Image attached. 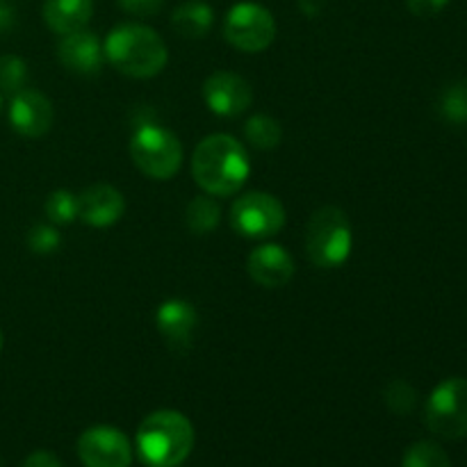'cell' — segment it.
I'll use <instances>...</instances> for the list:
<instances>
[{
	"label": "cell",
	"instance_id": "28",
	"mask_svg": "<svg viewBox=\"0 0 467 467\" xmlns=\"http://www.w3.org/2000/svg\"><path fill=\"white\" fill-rule=\"evenodd\" d=\"M23 467H64V465H62V461L53 454V451L39 450V451H32V454L27 456Z\"/></svg>",
	"mask_w": 467,
	"mask_h": 467
},
{
	"label": "cell",
	"instance_id": "14",
	"mask_svg": "<svg viewBox=\"0 0 467 467\" xmlns=\"http://www.w3.org/2000/svg\"><path fill=\"white\" fill-rule=\"evenodd\" d=\"M57 57L71 73L94 76L103 67L105 53L99 36L82 27V30L62 36L57 46Z\"/></svg>",
	"mask_w": 467,
	"mask_h": 467
},
{
	"label": "cell",
	"instance_id": "5",
	"mask_svg": "<svg viewBox=\"0 0 467 467\" xmlns=\"http://www.w3.org/2000/svg\"><path fill=\"white\" fill-rule=\"evenodd\" d=\"M130 158L144 176L153 181H169L182 164V146L167 128L144 123L130 140Z\"/></svg>",
	"mask_w": 467,
	"mask_h": 467
},
{
	"label": "cell",
	"instance_id": "30",
	"mask_svg": "<svg viewBox=\"0 0 467 467\" xmlns=\"http://www.w3.org/2000/svg\"><path fill=\"white\" fill-rule=\"evenodd\" d=\"M14 18H16V12L12 9V5L0 0V32H7L14 26Z\"/></svg>",
	"mask_w": 467,
	"mask_h": 467
},
{
	"label": "cell",
	"instance_id": "11",
	"mask_svg": "<svg viewBox=\"0 0 467 467\" xmlns=\"http://www.w3.org/2000/svg\"><path fill=\"white\" fill-rule=\"evenodd\" d=\"M9 123L23 137H44L53 126V103L35 89H21L9 103Z\"/></svg>",
	"mask_w": 467,
	"mask_h": 467
},
{
	"label": "cell",
	"instance_id": "12",
	"mask_svg": "<svg viewBox=\"0 0 467 467\" xmlns=\"http://www.w3.org/2000/svg\"><path fill=\"white\" fill-rule=\"evenodd\" d=\"M155 324L162 333L164 342L176 354H185L192 347L196 324H199V313L194 306L185 299H169L155 313Z\"/></svg>",
	"mask_w": 467,
	"mask_h": 467
},
{
	"label": "cell",
	"instance_id": "8",
	"mask_svg": "<svg viewBox=\"0 0 467 467\" xmlns=\"http://www.w3.org/2000/svg\"><path fill=\"white\" fill-rule=\"evenodd\" d=\"M231 226L249 240L272 237L285 226V208L281 201L265 192H249L231 208Z\"/></svg>",
	"mask_w": 467,
	"mask_h": 467
},
{
	"label": "cell",
	"instance_id": "13",
	"mask_svg": "<svg viewBox=\"0 0 467 467\" xmlns=\"http://www.w3.org/2000/svg\"><path fill=\"white\" fill-rule=\"evenodd\" d=\"M126 213V199L112 185H91L78 196V219L87 226L108 228L117 223Z\"/></svg>",
	"mask_w": 467,
	"mask_h": 467
},
{
	"label": "cell",
	"instance_id": "9",
	"mask_svg": "<svg viewBox=\"0 0 467 467\" xmlns=\"http://www.w3.org/2000/svg\"><path fill=\"white\" fill-rule=\"evenodd\" d=\"M78 456L85 467H130L132 447L114 427H91L78 438Z\"/></svg>",
	"mask_w": 467,
	"mask_h": 467
},
{
	"label": "cell",
	"instance_id": "7",
	"mask_svg": "<svg viewBox=\"0 0 467 467\" xmlns=\"http://www.w3.org/2000/svg\"><path fill=\"white\" fill-rule=\"evenodd\" d=\"M223 36L242 53H260L272 46L276 36V21L263 5L237 3L223 18Z\"/></svg>",
	"mask_w": 467,
	"mask_h": 467
},
{
	"label": "cell",
	"instance_id": "6",
	"mask_svg": "<svg viewBox=\"0 0 467 467\" xmlns=\"http://www.w3.org/2000/svg\"><path fill=\"white\" fill-rule=\"evenodd\" d=\"M424 422L429 431L445 441L467 436V379L451 377L436 386L424 406Z\"/></svg>",
	"mask_w": 467,
	"mask_h": 467
},
{
	"label": "cell",
	"instance_id": "19",
	"mask_svg": "<svg viewBox=\"0 0 467 467\" xmlns=\"http://www.w3.org/2000/svg\"><path fill=\"white\" fill-rule=\"evenodd\" d=\"M244 137L254 149L260 150H272L281 144L283 140V128L269 114H255L246 121L244 126Z\"/></svg>",
	"mask_w": 467,
	"mask_h": 467
},
{
	"label": "cell",
	"instance_id": "4",
	"mask_svg": "<svg viewBox=\"0 0 467 467\" xmlns=\"http://www.w3.org/2000/svg\"><path fill=\"white\" fill-rule=\"evenodd\" d=\"M351 223L340 208L324 205L310 214L306 228V251L317 267L336 269L345 265L351 255Z\"/></svg>",
	"mask_w": 467,
	"mask_h": 467
},
{
	"label": "cell",
	"instance_id": "15",
	"mask_svg": "<svg viewBox=\"0 0 467 467\" xmlns=\"http://www.w3.org/2000/svg\"><path fill=\"white\" fill-rule=\"evenodd\" d=\"M246 269L258 285L276 290V287L287 285L295 276V258L283 246L263 244L251 251L246 258Z\"/></svg>",
	"mask_w": 467,
	"mask_h": 467
},
{
	"label": "cell",
	"instance_id": "21",
	"mask_svg": "<svg viewBox=\"0 0 467 467\" xmlns=\"http://www.w3.org/2000/svg\"><path fill=\"white\" fill-rule=\"evenodd\" d=\"M441 114L454 126H467V82H454L442 91Z\"/></svg>",
	"mask_w": 467,
	"mask_h": 467
},
{
	"label": "cell",
	"instance_id": "10",
	"mask_svg": "<svg viewBox=\"0 0 467 467\" xmlns=\"http://www.w3.org/2000/svg\"><path fill=\"white\" fill-rule=\"evenodd\" d=\"M203 100L210 112L219 117H240L254 103V89L237 73L217 71L205 78Z\"/></svg>",
	"mask_w": 467,
	"mask_h": 467
},
{
	"label": "cell",
	"instance_id": "31",
	"mask_svg": "<svg viewBox=\"0 0 467 467\" xmlns=\"http://www.w3.org/2000/svg\"><path fill=\"white\" fill-rule=\"evenodd\" d=\"M0 349H3V333H0Z\"/></svg>",
	"mask_w": 467,
	"mask_h": 467
},
{
	"label": "cell",
	"instance_id": "18",
	"mask_svg": "<svg viewBox=\"0 0 467 467\" xmlns=\"http://www.w3.org/2000/svg\"><path fill=\"white\" fill-rule=\"evenodd\" d=\"M185 222L192 233H196V235H208L222 222V208H219V203L210 194L196 196L187 205Z\"/></svg>",
	"mask_w": 467,
	"mask_h": 467
},
{
	"label": "cell",
	"instance_id": "29",
	"mask_svg": "<svg viewBox=\"0 0 467 467\" xmlns=\"http://www.w3.org/2000/svg\"><path fill=\"white\" fill-rule=\"evenodd\" d=\"M324 3H327V0H296L299 9L304 12V16H308V18L319 16L324 9Z\"/></svg>",
	"mask_w": 467,
	"mask_h": 467
},
{
	"label": "cell",
	"instance_id": "33",
	"mask_svg": "<svg viewBox=\"0 0 467 467\" xmlns=\"http://www.w3.org/2000/svg\"><path fill=\"white\" fill-rule=\"evenodd\" d=\"M0 105H3V99H0Z\"/></svg>",
	"mask_w": 467,
	"mask_h": 467
},
{
	"label": "cell",
	"instance_id": "23",
	"mask_svg": "<svg viewBox=\"0 0 467 467\" xmlns=\"http://www.w3.org/2000/svg\"><path fill=\"white\" fill-rule=\"evenodd\" d=\"M46 214L53 223H71L78 219V196L68 190H57L46 199Z\"/></svg>",
	"mask_w": 467,
	"mask_h": 467
},
{
	"label": "cell",
	"instance_id": "22",
	"mask_svg": "<svg viewBox=\"0 0 467 467\" xmlns=\"http://www.w3.org/2000/svg\"><path fill=\"white\" fill-rule=\"evenodd\" d=\"M27 67L16 55H3L0 57V94L14 96L26 89Z\"/></svg>",
	"mask_w": 467,
	"mask_h": 467
},
{
	"label": "cell",
	"instance_id": "1",
	"mask_svg": "<svg viewBox=\"0 0 467 467\" xmlns=\"http://www.w3.org/2000/svg\"><path fill=\"white\" fill-rule=\"evenodd\" d=\"M251 173L249 153L231 135H208L192 155V176L210 196H231L242 190Z\"/></svg>",
	"mask_w": 467,
	"mask_h": 467
},
{
	"label": "cell",
	"instance_id": "16",
	"mask_svg": "<svg viewBox=\"0 0 467 467\" xmlns=\"http://www.w3.org/2000/svg\"><path fill=\"white\" fill-rule=\"evenodd\" d=\"M94 14V0H46L44 21L57 35L82 30Z\"/></svg>",
	"mask_w": 467,
	"mask_h": 467
},
{
	"label": "cell",
	"instance_id": "32",
	"mask_svg": "<svg viewBox=\"0 0 467 467\" xmlns=\"http://www.w3.org/2000/svg\"><path fill=\"white\" fill-rule=\"evenodd\" d=\"M0 467H5V465H3V461H0Z\"/></svg>",
	"mask_w": 467,
	"mask_h": 467
},
{
	"label": "cell",
	"instance_id": "24",
	"mask_svg": "<svg viewBox=\"0 0 467 467\" xmlns=\"http://www.w3.org/2000/svg\"><path fill=\"white\" fill-rule=\"evenodd\" d=\"M386 404L392 413L397 415H409L418 406V390L406 381H392L386 388Z\"/></svg>",
	"mask_w": 467,
	"mask_h": 467
},
{
	"label": "cell",
	"instance_id": "3",
	"mask_svg": "<svg viewBox=\"0 0 467 467\" xmlns=\"http://www.w3.org/2000/svg\"><path fill=\"white\" fill-rule=\"evenodd\" d=\"M194 441V427L178 410H155L137 429V451L149 467L182 465Z\"/></svg>",
	"mask_w": 467,
	"mask_h": 467
},
{
	"label": "cell",
	"instance_id": "2",
	"mask_svg": "<svg viewBox=\"0 0 467 467\" xmlns=\"http://www.w3.org/2000/svg\"><path fill=\"white\" fill-rule=\"evenodd\" d=\"M105 59L128 78H153L167 67L169 50L162 36L140 23H121L108 35Z\"/></svg>",
	"mask_w": 467,
	"mask_h": 467
},
{
	"label": "cell",
	"instance_id": "20",
	"mask_svg": "<svg viewBox=\"0 0 467 467\" xmlns=\"http://www.w3.org/2000/svg\"><path fill=\"white\" fill-rule=\"evenodd\" d=\"M401 467H451V463L441 445L431 441H420L406 450Z\"/></svg>",
	"mask_w": 467,
	"mask_h": 467
},
{
	"label": "cell",
	"instance_id": "17",
	"mask_svg": "<svg viewBox=\"0 0 467 467\" xmlns=\"http://www.w3.org/2000/svg\"><path fill=\"white\" fill-rule=\"evenodd\" d=\"M214 21V12L205 0H187L171 14V26L185 39H203Z\"/></svg>",
	"mask_w": 467,
	"mask_h": 467
},
{
	"label": "cell",
	"instance_id": "27",
	"mask_svg": "<svg viewBox=\"0 0 467 467\" xmlns=\"http://www.w3.org/2000/svg\"><path fill=\"white\" fill-rule=\"evenodd\" d=\"M406 5H409L410 12L415 14V16H436V14H441L442 9L450 5V0H406Z\"/></svg>",
	"mask_w": 467,
	"mask_h": 467
},
{
	"label": "cell",
	"instance_id": "26",
	"mask_svg": "<svg viewBox=\"0 0 467 467\" xmlns=\"http://www.w3.org/2000/svg\"><path fill=\"white\" fill-rule=\"evenodd\" d=\"M117 3L132 16H155L162 9L164 0H117Z\"/></svg>",
	"mask_w": 467,
	"mask_h": 467
},
{
	"label": "cell",
	"instance_id": "25",
	"mask_svg": "<svg viewBox=\"0 0 467 467\" xmlns=\"http://www.w3.org/2000/svg\"><path fill=\"white\" fill-rule=\"evenodd\" d=\"M27 246H30L36 255H50L62 246V235L57 233V228L39 223V226L32 228L30 235H27Z\"/></svg>",
	"mask_w": 467,
	"mask_h": 467
}]
</instances>
